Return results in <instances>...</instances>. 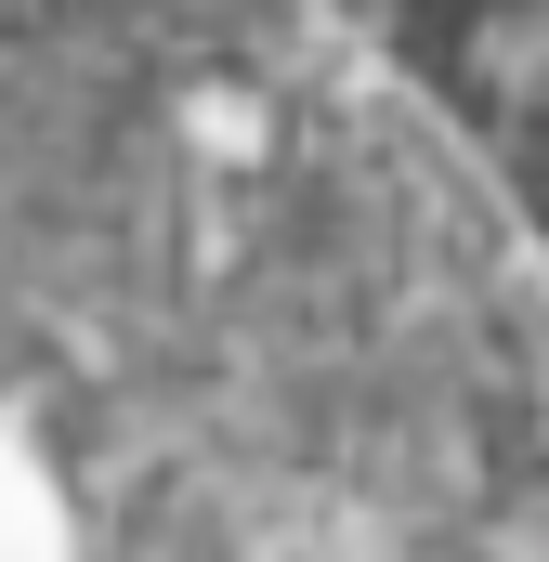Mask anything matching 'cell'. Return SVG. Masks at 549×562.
<instances>
[{"label":"cell","instance_id":"2","mask_svg":"<svg viewBox=\"0 0 549 562\" xmlns=\"http://www.w3.org/2000/svg\"><path fill=\"white\" fill-rule=\"evenodd\" d=\"M53 537H66V524H53V484L0 445V562H53Z\"/></svg>","mask_w":549,"mask_h":562},{"label":"cell","instance_id":"1","mask_svg":"<svg viewBox=\"0 0 549 562\" xmlns=\"http://www.w3.org/2000/svg\"><path fill=\"white\" fill-rule=\"evenodd\" d=\"M471 40H484V79H497L511 105H524V92L549 105V0H537V13H484Z\"/></svg>","mask_w":549,"mask_h":562}]
</instances>
